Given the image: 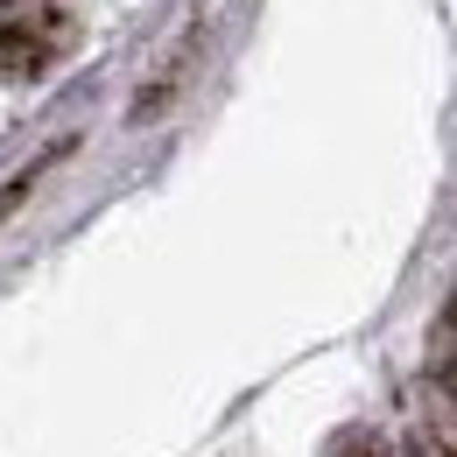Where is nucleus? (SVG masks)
Returning a JSON list of instances; mask_svg holds the SVG:
<instances>
[{
    "mask_svg": "<svg viewBox=\"0 0 457 457\" xmlns=\"http://www.w3.org/2000/svg\"><path fill=\"white\" fill-rule=\"evenodd\" d=\"M408 457H457V451L436 436V429H422V422H415V429H408Z\"/></svg>",
    "mask_w": 457,
    "mask_h": 457,
    "instance_id": "nucleus-2",
    "label": "nucleus"
},
{
    "mask_svg": "<svg viewBox=\"0 0 457 457\" xmlns=\"http://www.w3.org/2000/svg\"><path fill=\"white\" fill-rule=\"evenodd\" d=\"M444 338L457 345V288H451V317H444Z\"/></svg>",
    "mask_w": 457,
    "mask_h": 457,
    "instance_id": "nucleus-4",
    "label": "nucleus"
},
{
    "mask_svg": "<svg viewBox=\"0 0 457 457\" xmlns=\"http://www.w3.org/2000/svg\"><path fill=\"white\" fill-rule=\"evenodd\" d=\"M331 457H387V451H380L366 429H352V436H338V451H331Z\"/></svg>",
    "mask_w": 457,
    "mask_h": 457,
    "instance_id": "nucleus-3",
    "label": "nucleus"
},
{
    "mask_svg": "<svg viewBox=\"0 0 457 457\" xmlns=\"http://www.w3.org/2000/svg\"><path fill=\"white\" fill-rule=\"evenodd\" d=\"M78 43L63 0H0V78H43Z\"/></svg>",
    "mask_w": 457,
    "mask_h": 457,
    "instance_id": "nucleus-1",
    "label": "nucleus"
}]
</instances>
